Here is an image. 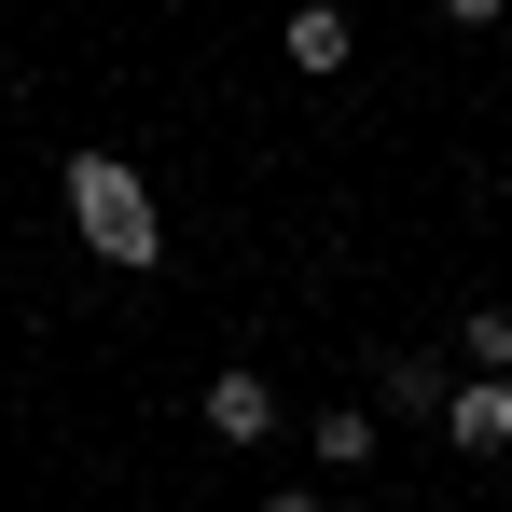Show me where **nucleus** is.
Returning <instances> with one entry per match:
<instances>
[{
	"instance_id": "nucleus-1",
	"label": "nucleus",
	"mask_w": 512,
	"mask_h": 512,
	"mask_svg": "<svg viewBox=\"0 0 512 512\" xmlns=\"http://www.w3.org/2000/svg\"><path fill=\"white\" fill-rule=\"evenodd\" d=\"M70 236H84L111 277H153L167 263V222H153V180L125 153H70Z\"/></svg>"
},
{
	"instance_id": "nucleus-2",
	"label": "nucleus",
	"mask_w": 512,
	"mask_h": 512,
	"mask_svg": "<svg viewBox=\"0 0 512 512\" xmlns=\"http://www.w3.org/2000/svg\"><path fill=\"white\" fill-rule=\"evenodd\" d=\"M443 402H457V360L443 346H388L374 360V416L388 429H443Z\"/></svg>"
},
{
	"instance_id": "nucleus-3",
	"label": "nucleus",
	"mask_w": 512,
	"mask_h": 512,
	"mask_svg": "<svg viewBox=\"0 0 512 512\" xmlns=\"http://www.w3.org/2000/svg\"><path fill=\"white\" fill-rule=\"evenodd\" d=\"M194 416H208V443H222V457H250V443H277V388H263L250 360H222V374H208V402H194Z\"/></svg>"
},
{
	"instance_id": "nucleus-4",
	"label": "nucleus",
	"mask_w": 512,
	"mask_h": 512,
	"mask_svg": "<svg viewBox=\"0 0 512 512\" xmlns=\"http://www.w3.org/2000/svg\"><path fill=\"white\" fill-rule=\"evenodd\" d=\"M443 443H457V457H512V374H457Z\"/></svg>"
},
{
	"instance_id": "nucleus-5",
	"label": "nucleus",
	"mask_w": 512,
	"mask_h": 512,
	"mask_svg": "<svg viewBox=\"0 0 512 512\" xmlns=\"http://www.w3.org/2000/svg\"><path fill=\"white\" fill-rule=\"evenodd\" d=\"M277 56H291V70H319V84H333L346 56H360V14H333V0H305V14H291V28H277Z\"/></svg>"
},
{
	"instance_id": "nucleus-6",
	"label": "nucleus",
	"mask_w": 512,
	"mask_h": 512,
	"mask_svg": "<svg viewBox=\"0 0 512 512\" xmlns=\"http://www.w3.org/2000/svg\"><path fill=\"white\" fill-rule=\"evenodd\" d=\"M305 443H319L333 471H374V457H388V416H374V402H333V416L305 429Z\"/></svg>"
},
{
	"instance_id": "nucleus-7",
	"label": "nucleus",
	"mask_w": 512,
	"mask_h": 512,
	"mask_svg": "<svg viewBox=\"0 0 512 512\" xmlns=\"http://www.w3.org/2000/svg\"><path fill=\"white\" fill-rule=\"evenodd\" d=\"M457 374H512V305H471L457 319Z\"/></svg>"
},
{
	"instance_id": "nucleus-8",
	"label": "nucleus",
	"mask_w": 512,
	"mask_h": 512,
	"mask_svg": "<svg viewBox=\"0 0 512 512\" xmlns=\"http://www.w3.org/2000/svg\"><path fill=\"white\" fill-rule=\"evenodd\" d=\"M263 512H319V499H305V485H277V499H263Z\"/></svg>"
}]
</instances>
